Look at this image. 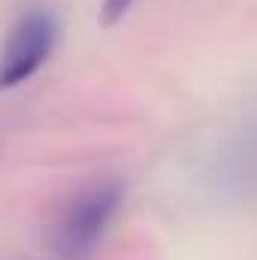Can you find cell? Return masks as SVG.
Wrapping results in <instances>:
<instances>
[{"label": "cell", "mask_w": 257, "mask_h": 260, "mask_svg": "<svg viewBox=\"0 0 257 260\" xmlns=\"http://www.w3.org/2000/svg\"><path fill=\"white\" fill-rule=\"evenodd\" d=\"M121 203L124 185L115 176H94L79 182L49 218V251L58 260H94L121 212Z\"/></svg>", "instance_id": "6da1fadb"}, {"label": "cell", "mask_w": 257, "mask_h": 260, "mask_svg": "<svg viewBox=\"0 0 257 260\" xmlns=\"http://www.w3.org/2000/svg\"><path fill=\"white\" fill-rule=\"evenodd\" d=\"M61 40V27L52 9H27L24 15L15 18L6 46H3V58H0V88L12 91L18 85H24L27 79H34L43 64L55 55V46Z\"/></svg>", "instance_id": "7a4b0ae2"}, {"label": "cell", "mask_w": 257, "mask_h": 260, "mask_svg": "<svg viewBox=\"0 0 257 260\" xmlns=\"http://www.w3.org/2000/svg\"><path fill=\"white\" fill-rule=\"evenodd\" d=\"M209 185L227 200L257 197V106L239 118L233 133L215 151L209 164Z\"/></svg>", "instance_id": "3957f363"}, {"label": "cell", "mask_w": 257, "mask_h": 260, "mask_svg": "<svg viewBox=\"0 0 257 260\" xmlns=\"http://www.w3.org/2000/svg\"><path fill=\"white\" fill-rule=\"evenodd\" d=\"M136 3H139V0H100V12H97V15H100V24H103V27L121 24Z\"/></svg>", "instance_id": "277c9868"}]
</instances>
